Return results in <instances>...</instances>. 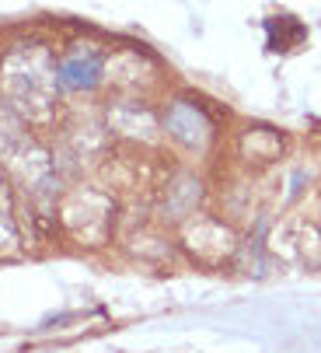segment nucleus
I'll return each instance as SVG.
<instances>
[{"mask_svg":"<svg viewBox=\"0 0 321 353\" xmlns=\"http://www.w3.org/2000/svg\"><path fill=\"white\" fill-rule=\"evenodd\" d=\"M168 130L178 137V140H185V143H206V137H209V119L196 109V105H189V102H178L172 112H168Z\"/></svg>","mask_w":321,"mask_h":353,"instance_id":"nucleus-1","label":"nucleus"},{"mask_svg":"<svg viewBox=\"0 0 321 353\" xmlns=\"http://www.w3.org/2000/svg\"><path fill=\"white\" fill-rule=\"evenodd\" d=\"M98 74H101V57L98 53H74L56 70V77L67 88H94L98 84Z\"/></svg>","mask_w":321,"mask_h":353,"instance_id":"nucleus-2","label":"nucleus"}]
</instances>
